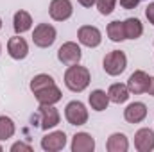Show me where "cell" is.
Returning a JSON list of instances; mask_svg holds the SVG:
<instances>
[{
	"label": "cell",
	"instance_id": "8992f818",
	"mask_svg": "<svg viewBox=\"0 0 154 152\" xmlns=\"http://www.w3.org/2000/svg\"><path fill=\"white\" fill-rule=\"evenodd\" d=\"M36 118H39V123H38L39 127H41L43 131H48V129H52V127H56V125L59 123L61 114H59V111H57L54 106H41V104H39Z\"/></svg>",
	"mask_w": 154,
	"mask_h": 152
},
{
	"label": "cell",
	"instance_id": "3957f363",
	"mask_svg": "<svg viewBox=\"0 0 154 152\" xmlns=\"http://www.w3.org/2000/svg\"><path fill=\"white\" fill-rule=\"evenodd\" d=\"M56 29L50 25V23H39L34 27V32H32V41L34 45L39 48H48L50 45H54L56 41Z\"/></svg>",
	"mask_w": 154,
	"mask_h": 152
},
{
	"label": "cell",
	"instance_id": "5bb4252c",
	"mask_svg": "<svg viewBox=\"0 0 154 152\" xmlns=\"http://www.w3.org/2000/svg\"><path fill=\"white\" fill-rule=\"evenodd\" d=\"M147 116V106L143 102H133L124 109V118L129 123H140Z\"/></svg>",
	"mask_w": 154,
	"mask_h": 152
},
{
	"label": "cell",
	"instance_id": "9a60e30c",
	"mask_svg": "<svg viewBox=\"0 0 154 152\" xmlns=\"http://www.w3.org/2000/svg\"><path fill=\"white\" fill-rule=\"evenodd\" d=\"M95 140L88 132H77L72 140V152H93Z\"/></svg>",
	"mask_w": 154,
	"mask_h": 152
},
{
	"label": "cell",
	"instance_id": "7c38bea8",
	"mask_svg": "<svg viewBox=\"0 0 154 152\" xmlns=\"http://www.w3.org/2000/svg\"><path fill=\"white\" fill-rule=\"evenodd\" d=\"M7 52H9V56H11L13 59L20 61V59H25V57H27V54H29V45H27L25 39L20 38V34H18V36H13V38L7 41Z\"/></svg>",
	"mask_w": 154,
	"mask_h": 152
},
{
	"label": "cell",
	"instance_id": "603a6c76",
	"mask_svg": "<svg viewBox=\"0 0 154 152\" xmlns=\"http://www.w3.org/2000/svg\"><path fill=\"white\" fill-rule=\"evenodd\" d=\"M52 84H56V82H54V79L48 75V74H38V75L32 77V81H31V91L36 93V91L43 90V88L52 86Z\"/></svg>",
	"mask_w": 154,
	"mask_h": 152
},
{
	"label": "cell",
	"instance_id": "d4e9b609",
	"mask_svg": "<svg viewBox=\"0 0 154 152\" xmlns=\"http://www.w3.org/2000/svg\"><path fill=\"white\" fill-rule=\"evenodd\" d=\"M11 150H13V152H18V150H27V152H31V150H32V147H31V145H27V143H22V141H18V143H14V145L11 147Z\"/></svg>",
	"mask_w": 154,
	"mask_h": 152
},
{
	"label": "cell",
	"instance_id": "e0dca14e",
	"mask_svg": "<svg viewBox=\"0 0 154 152\" xmlns=\"http://www.w3.org/2000/svg\"><path fill=\"white\" fill-rule=\"evenodd\" d=\"M129 93H131V91H129L127 84H122V82H115V84H111L109 90H108L109 102H115V104H124V102H127Z\"/></svg>",
	"mask_w": 154,
	"mask_h": 152
},
{
	"label": "cell",
	"instance_id": "cb8c5ba5",
	"mask_svg": "<svg viewBox=\"0 0 154 152\" xmlns=\"http://www.w3.org/2000/svg\"><path fill=\"white\" fill-rule=\"evenodd\" d=\"M95 4H97L99 13L104 14V16H108V14L113 13V9H115V5H116V0H97Z\"/></svg>",
	"mask_w": 154,
	"mask_h": 152
},
{
	"label": "cell",
	"instance_id": "277c9868",
	"mask_svg": "<svg viewBox=\"0 0 154 152\" xmlns=\"http://www.w3.org/2000/svg\"><path fill=\"white\" fill-rule=\"evenodd\" d=\"M65 118L70 125H84L88 122V109L82 102L72 100L65 108Z\"/></svg>",
	"mask_w": 154,
	"mask_h": 152
},
{
	"label": "cell",
	"instance_id": "9c48e42d",
	"mask_svg": "<svg viewBox=\"0 0 154 152\" xmlns=\"http://www.w3.org/2000/svg\"><path fill=\"white\" fill-rule=\"evenodd\" d=\"M65 145H66V134L63 131H54V132H48L41 138V149L47 152L63 150Z\"/></svg>",
	"mask_w": 154,
	"mask_h": 152
},
{
	"label": "cell",
	"instance_id": "ffe728a7",
	"mask_svg": "<svg viewBox=\"0 0 154 152\" xmlns=\"http://www.w3.org/2000/svg\"><path fill=\"white\" fill-rule=\"evenodd\" d=\"M124 31H125V39H138L143 34V25L138 18H127L124 22Z\"/></svg>",
	"mask_w": 154,
	"mask_h": 152
},
{
	"label": "cell",
	"instance_id": "f546056e",
	"mask_svg": "<svg viewBox=\"0 0 154 152\" xmlns=\"http://www.w3.org/2000/svg\"><path fill=\"white\" fill-rule=\"evenodd\" d=\"M2 150H4V149H2V145H0V152H2Z\"/></svg>",
	"mask_w": 154,
	"mask_h": 152
},
{
	"label": "cell",
	"instance_id": "6da1fadb",
	"mask_svg": "<svg viewBox=\"0 0 154 152\" xmlns=\"http://www.w3.org/2000/svg\"><path fill=\"white\" fill-rule=\"evenodd\" d=\"M91 77H90V70L86 66H81L79 63L77 65H70L68 70L65 72V86L74 91V93H81L88 88Z\"/></svg>",
	"mask_w": 154,
	"mask_h": 152
},
{
	"label": "cell",
	"instance_id": "4dcf8cb0",
	"mask_svg": "<svg viewBox=\"0 0 154 152\" xmlns=\"http://www.w3.org/2000/svg\"><path fill=\"white\" fill-rule=\"evenodd\" d=\"M0 52H2V47H0Z\"/></svg>",
	"mask_w": 154,
	"mask_h": 152
},
{
	"label": "cell",
	"instance_id": "7402d4cb",
	"mask_svg": "<svg viewBox=\"0 0 154 152\" xmlns=\"http://www.w3.org/2000/svg\"><path fill=\"white\" fill-rule=\"evenodd\" d=\"M108 38L111 39V41H124L125 39V31H124V22H120V20H115V22H111L109 25H108Z\"/></svg>",
	"mask_w": 154,
	"mask_h": 152
},
{
	"label": "cell",
	"instance_id": "d6986e66",
	"mask_svg": "<svg viewBox=\"0 0 154 152\" xmlns=\"http://www.w3.org/2000/svg\"><path fill=\"white\" fill-rule=\"evenodd\" d=\"M88 100H90L91 109H95V111H104L109 106V97H108V93L104 90H93L90 93Z\"/></svg>",
	"mask_w": 154,
	"mask_h": 152
},
{
	"label": "cell",
	"instance_id": "52a82bcc",
	"mask_svg": "<svg viewBox=\"0 0 154 152\" xmlns=\"http://www.w3.org/2000/svg\"><path fill=\"white\" fill-rule=\"evenodd\" d=\"M77 38H79L81 45H84L88 48H95L102 41V32L97 27H93V25H82L77 31Z\"/></svg>",
	"mask_w": 154,
	"mask_h": 152
},
{
	"label": "cell",
	"instance_id": "8fae6325",
	"mask_svg": "<svg viewBox=\"0 0 154 152\" xmlns=\"http://www.w3.org/2000/svg\"><path fill=\"white\" fill-rule=\"evenodd\" d=\"M134 147L138 152H151L154 150V131L149 127L138 129L134 134Z\"/></svg>",
	"mask_w": 154,
	"mask_h": 152
},
{
	"label": "cell",
	"instance_id": "2e32d148",
	"mask_svg": "<svg viewBox=\"0 0 154 152\" xmlns=\"http://www.w3.org/2000/svg\"><path fill=\"white\" fill-rule=\"evenodd\" d=\"M13 27H14V32L16 34H23L27 31H31L32 27V18L27 11H16L14 13V18H13Z\"/></svg>",
	"mask_w": 154,
	"mask_h": 152
},
{
	"label": "cell",
	"instance_id": "ba28073f",
	"mask_svg": "<svg viewBox=\"0 0 154 152\" xmlns=\"http://www.w3.org/2000/svg\"><path fill=\"white\" fill-rule=\"evenodd\" d=\"M72 13H74V7H72L70 0H52L50 5H48V14L56 22L68 20L72 16Z\"/></svg>",
	"mask_w": 154,
	"mask_h": 152
},
{
	"label": "cell",
	"instance_id": "4fadbf2b",
	"mask_svg": "<svg viewBox=\"0 0 154 152\" xmlns=\"http://www.w3.org/2000/svg\"><path fill=\"white\" fill-rule=\"evenodd\" d=\"M34 97H36L38 104H41V106H54L56 102L61 100V90L56 84H52L48 88H43V90L36 91Z\"/></svg>",
	"mask_w": 154,
	"mask_h": 152
},
{
	"label": "cell",
	"instance_id": "ac0fdd59",
	"mask_svg": "<svg viewBox=\"0 0 154 152\" xmlns=\"http://www.w3.org/2000/svg\"><path fill=\"white\" fill-rule=\"evenodd\" d=\"M106 149L108 152H127L129 149V140L124 132H115L108 138V143H106Z\"/></svg>",
	"mask_w": 154,
	"mask_h": 152
},
{
	"label": "cell",
	"instance_id": "44dd1931",
	"mask_svg": "<svg viewBox=\"0 0 154 152\" xmlns=\"http://www.w3.org/2000/svg\"><path fill=\"white\" fill-rule=\"evenodd\" d=\"M14 131H16L14 122H13L9 116L2 114V116H0V141H5V140L13 138Z\"/></svg>",
	"mask_w": 154,
	"mask_h": 152
},
{
	"label": "cell",
	"instance_id": "30bf717a",
	"mask_svg": "<svg viewBox=\"0 0 154 152\" xmlns=\"http://www.w3.org/2000/svg\"><path fill=\"white\" fill-rule=\"evenodd\" d=\"M149 82H151V77L147 75L143 70H136V72H133L129 75V79H127V88H129L131 93L140 95V93H147Z\"/></svg>",
	"mask_w": 154,
	"mask_h": 152
},
{
	"label": "cell",
	"instance_id": "4316f807",
	"mask_svg": "<svg viewBox=\"0 0 154 152\" xmlns=\"http://www.w3.org/2000/svg\"><path fill=\"white\" fill-rule=\"evenodd\" d=\"M77 2H79L82 7H91V5H95L97 0H77Z\"/></svg>",
	"mask_w": 154,
	"mask_h": 152
},
{
	"label": "cell",
	"instance_id": "83f0119b",
	"mask_svg": "<svg viewBox=\"0 0 154 152\" xmlns=\"http://www.w3.org/2000/svg\"><path fill=\"white\" fill-rule=\"evenodd\" d=\"M147 93L154 97V77H151V82H149V88H147Z\"/></svg>",
	"mask_w": 154,
	"mask_h": 152
},
{
	"label": "cell",
	"instance_id": "f1b7e54d",
	"mask_svg": "<svg viewBox=\"0 0 154 152\" xmlns=\"http://www.w3.org/2000/svg\"><path fill=\"white\" fill-rule=\"evenodd\" d=\"M0 29H2V18H0Z\"/></svg>",
	"mask_w": 154,
	"mask_h": 152
},
{
	"label": "cell",
	"instance_id": "484cf974",
	"mask_svg": "<svg viewBox=\"0 0 154 152\" xmlns=\"http://www.w3.org/2000/svg\"><path fill=\"white\" fill-rule=\"evenodd\" d=\"M145 16H147V20L154 25V2H151V4L147 5V9H145Z\"/></svg>",
	"mask_w": 154,
	"mask_h": 152
},
{
	"label": "cell",
	"instance_id": "7a4b0ae2",
	"mask_svg": "<svg viewBox=\"0 0 154 152\" xmlns=\"http://www.w3.org/2000/svg\"><path fill=\"white\" fill-rule=\"evenodd\" d=\"M102 65H104V72L108 75L116 77L125 70V66H127V56L122 50H111L109 54H106Z\"/></svg>",
	"mask_w": 154,
	"mask_h": 152
},
{
	"label": "cell",
	"instance_id": "5b68a950",
	"mask_svg": "<svg viewBox=\"0 0 154 152\" xmlns=\"http://www.w3.org/2000/svg\"><path fill=\"white\" fill-rule=\"evenodd\" d=\"M82 57V52H81V47L74 43V41H66L59 47L57 50V59L63 63V65H77Z\"/></svg>",
	"mask_w": 154,
	"mask_h": 152
}]
</instances>
